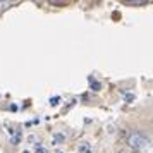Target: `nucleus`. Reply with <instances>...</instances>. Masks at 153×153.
Listing matches in <instances>:
<instances>
[{
	"label": "nucleus",
	"instance_id": "f03ea898",
	"mask_svg": "<svg viewBox=\"0 0 153 153\" xmlns=\"http://www.w3.org/2000/svg\"><path fill=\"white\" fill-rule=\"evenodd\" d=\"M81 153H91V146H88L86 143L81 145Z\"/></svg>",
	"mask_w": 153,
	"mask_h": 153
},
{
	"label": "nucleus",
	"instance_id": "f257e3e1",
	"mask_svg": "<svg viewBox=\"0 0 153 153\" xmlns=\"http://www.w3.org/2000/svg\"><path fill=\"white\" fill-rule=\"evenodd\" d=\"M127 145H129V148L136 150V152H143V150H146V148L150 146V139L146 138L143 132L134 131V132L129 134V138H127Z\"/></svg>",
	"mask_w": 153,
	"mask_h": 153
}]
</instances>
